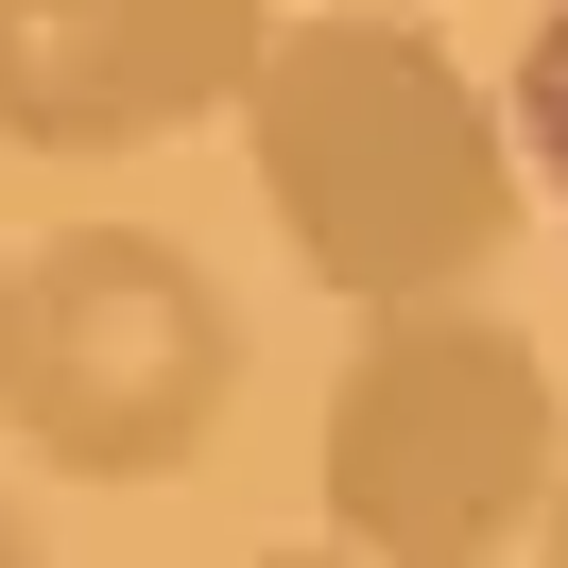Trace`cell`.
<instances>
[{"instance_id": "6da1fadb", "label": "cell", "mask_w": 568, "mask_h": 568, "mask_svg": "<svg viewBox=\"0 0 568 568\" xmlns=\"http://www.w3.org/2000/svg\"><path fill=\"white\" fill-rule=\"evenodd\" d=\"M242 155H258L276 242L311 258V293H345L362 327L465 311L534 207L499 87H465L430 18H345V0L276 18V52L242 87Z\"/></svg>"}, {"instance_id": "7a4b0ae2", "label": "cell", "mask_w": 568, "mask_h": 568, "mask_svg": "<svg viewBox=\"0 0 568 568\" xmlns=\"http://www.w3.org/2000/svg\"><path fill=\"white\" fill-rule=\"evenodd\" d=\"M568 483V396L551 345L499 311H379L327 379L311 430V499L327 551L362 568H499Z\"/></svg>"}, {"instance_id": "3957f363", "label": "cell", "mask_w": 568, "mask_h": 568, "mask_svg": "<svg viewBox=\"0 0 568 568\" xmlns=\"http://www.w3.org/2000/svg\"><path fill=\"white\" fill-rule=\"evenodd\" d=\"M242 396V311L155 224H52L18 258V396L0 430L52 483H173Z\"/></svg>"}, {"instance_id": "277c9868", "label": "cell", "mask_w": 568, "mask_h": 568, "mask_svg": "<svg viewBox=\"0 0 568 568\" xmlns=\"http://www.w3.org/2000/svg\"><path fill=\"white\" fill-rule=\"evenodd\" d=\"M276 0H0V155H155L242 121Z\"/></svg>"}, {"instance_id": "5b68a950", "label": "cell", "mask_w": 568, "mask_h": 568, "mask_svg": "<svg viewBox=\"0 0 568 568\" xmlns=\"http://www.w3.org/2000/svg\"><path fill=\"white\" fill-rule=\"evenodd\" d=\"M499 121H517V173L568 207V0H551V18L517 36V87H499Z\"/></svg>"}, {"instance_id": "8992f818", "label": "cell", "mask_w": 568, "mask_h": 568, "mask_svg": "<svg viewBox=\"0 0 568 568\" xmlns=\"http://www.w3.org/2000/svg\"><path fill=\"white\" fill-rule=\"evenodd\" d=\"M0 396H18V258H0Z\"/></svg>"}, {"instance_id": "52a82bcc", "label": "cell", "mask_w": 568, "mask_h": 568, "mask_svg": "<svg viewBox=\"0 0 568 568\" xmlns=\"http://www.w3.org/2000/svg\"><path fill=\"white\" fill-rule=\"evenodd\" d=\"M242 568H362V551H327V534H311V551H242Z\"/></svg>"}, {"instance_id": "ba28073f", "label": "cell", "mask_w": 568, "mask_h": 568, "mask_svg": "<svg viewBox=\"0 0 568 568\" xmlns=\"http://www.w3.org/2000/svg\"><path fill=\"white\" fill-rule=\"evenodd\" d=\"M534 551H551V568H568V483H551V517H534Z\"/></svg>"}, {"instance_id": "9c48e42d", "label": "cell", "mask_w": 568, "mask_h": 568, "mask_svg": "<svg viewBox=\"0 0 568 568\" xmlns=\"http://www.w3.org/2000/svg\"><path fill=\"white\" fill-rule=\"evenodd\" d=\"M0 568H36V534H18V499H0Z\"/></svg>"}, {"instance_id": "30bf717a", "label": "cell", "mask_w": 568, "mask_h": 568, "mask_svg": "<svg viewBox=\"0 0 568 568\" xmlns=\"http://www.w3.org/2000/svg\"><path fill=\"white\" fill-rule=\"evenodd\" d=\"M345 18H414V0H345Z\"/></svg>"}]
</instances>
